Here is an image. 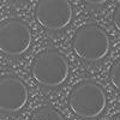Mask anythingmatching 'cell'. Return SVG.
<instances>
[{
  "label": "cell",
  "instance_id": "obj_1",
  "mask_svg": "<svg viewBox=\"0 0 120 120\" xmlns=\"http://www.w3.org/2000/svg\"><path fill=\"white\" fill-rule=\"evenodd\" d=\"M70 67L66 58L56 49L46 48L33 60L31 75L43 86L55 88L68 77Z\"/></svg>",
  "mask_w": 120,
  "mask_h": 120
},
{
  "label": "cell",
  "instance_id": "obj_2",
  "mask_svg": "<svg viewBox=\"0 0 120 120\" xmlns=\"http://www.w3.org/2000/svg\"><path fill=\"white\" fill-rule=\"evenodd\" d=\"M72 48L77 56L88 63L102 60L111 49L107 33L96 24L88 23L79 26L72 40Z\"/></svg>",
  "mask_w": 120,
  "mask_h": 120
},
{
  "label": "cell",
  "instance_id": "obj_3",
  "mask_svg": "<svg viewBox=\"0 0 120 120\" xmlns=\"http://www.w3.org/2000/svg\"><path fill=\"white\" fill-rule=\"evenodd\" d=\"M106 95L103 89L90 79L77 83L68 95V106L72 112L83 119H93L106 108Z\"/></svg>",
  "mask_w": 120,
  "mask_h": 120
},
{
  "label": "cell",
  "instance_id": "obj_4",
  "mask_svg": "<svg viewBox=\"0 0 120 120\" xmlns=\"http://www.w3.org/2000/svg\"><path fill=\"white\" fill-rule=\"evenodd\" d=\"M33 41L30 28L21 19L11 18L0 24V52L17 56L25 53Z\"/></svg>",
  "mask_w": 120,
  "mask_h": 120
},
{
  "label": "cell",
  "instance_id": "obj_5",
  "mask_svg": "<svg viewBox=\"0 0 120 120\" xmlns=\"http://www.w3.org/2000/svg\"><path fill=\"white\" fill-rule=\"evenodd\" d=\"M35 16L45 29L59 31L71 23L73 10L68 0H38Z\"/></svg>",
  "mask_w": 120,
  "mask_h": 120
},
{
  "label": "cell",
  "instance_id": "obj_6",
  "mask_svg": "<svg viewBox=\"0 0 120 120\" xmlns=\"http://www.w3.org/2000/svg\"><path fill=\"white\" fill-rule=\"evenodd\" d=\"M29 93L19 77L7 75L0 77V111L17 113L25 107Z\"/></svg>",
  "mask_w": 120,
  "mask_h": 120
},
{
  "label": "cell",
  "instance_id": "obj_7",
  "mask_svg": "<svg viewBox=\"0 0 120 120\" xmlns=\"http://www.w3.org/2000/svg\"><path fill=\"white\" fill-rule=\"evenodd\" d=\"M109 79L113 86L120 91V58L113 63L111 70H109Z\"/></svg>",
  "mask_w": 120,
  "mask_h": 120
},
{
  "label": "cell",
  "instance_id": "obj_8",
  "mask_svg": "<svg viewBox=\"0 0 120 120\" xmlns=\"http://www.w3.org/2000/svg\"><path fill=\"white\" fill-rule=\"evenodd\" d=\"M113 24L118 31H120V4H118L113 12Z\"/></svg>",
  "mask_w": 120,
  "mask_h": 120
},
{
  "label": "cell",
  "instance_id": "obj_9",
  "mask_svg": "<svg viewBox=\"0 0 120 120\" xmlns=\"http://www.w3.org/2000/svg\"><path fill=\"white\" fill-rule=\"evenodd\" d=\"M84 3H86L88 5H94V6H98V5H103L106 4L108 0H83Z\"/></svg>",
  "mask_w": 120,
  "mask_h": 120
}]
</instances>
